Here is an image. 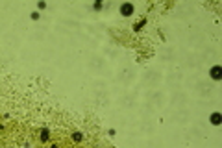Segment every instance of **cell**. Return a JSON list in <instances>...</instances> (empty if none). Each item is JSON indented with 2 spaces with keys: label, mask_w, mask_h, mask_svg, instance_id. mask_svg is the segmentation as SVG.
Wrapping results in <instances>:
<instances>
[{
  "label": "cell",
  "mask_w": 222,
  "mask_h": 148,
  "mask_svg": "<svg viewBox=\"0 0 222 148\" xmlns=\"http://www.w3.org/2000/svg\"><path fill=\"white\" fill-rule=\"evenodd\" d=\"M213 78H220V68H218V67L213 68Z\"/></svg>",
  "instance_id": "6da1fadb"
}]
</instances>
